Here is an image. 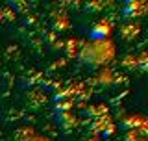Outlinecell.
<instances>
[{
  "label": "cell",
  "instance_id": "6da1fadb",
  "mask_svg": "<svg viewBox=\"0 0 148 141\" xmlns=\"http://www.w3.org/2000/svg\"><path fill=\"white\" fill-rule=\"evenodd\" d=\"M148 11V2H141V0H132V2H126L122 8V15L133 21V19L143 17Z\"/></svg>",
  "mask_w": 148,
  "mask_h": 141
},
{
  "label": "cell",
  "instance_id": "7a4b0ae2",
  "mask_svg": "<svg viewBox=\"0 0 148 141\" xmlns=\"http://www.w3.org/2000/svg\"><path fill=\"white\" fill-rule=\"evenodd\" d=\"M111 34V22L108 21V19H102V21H98L95 26L91 28V32H89V37L92 41H104V39H108V35Z\"/></svg>",
  "mask_w": 148,
  "mask_h": 141
},
{
  "label": "cell",
  "instance_id": "3957f363",
  "mask_svg": "<svg viewBox=\"0 0 148 141\" xmlns=\"http://www.w3.org/2000/svg\"><path fill=\"white\" fill-rule=\"evenodd\" d=\"M120 34H122L124 39H133V37L139 34V24L137 22H130L128 21V24H124L122 28H120Z\"/></svg>",
  "mask_w": 148,
  "mask_h": 141
},
{
  "label": "cell",
  "instance_id": "277c9868",
  "mask_svg": "<svg viewBox=\"0 0 148 141\" xmlns=\"http://www.w3.org/2000/svg\"><path fill=\"white\" fill-rule=\"evenodd\" d=\"M137 65H139V67H141L143 70H148V54H143L141 58H139Z\"/></svg>",
  "mask_w": 148,
  "mask_h": 141
},
{
  "label": "cell",
  "instance_id": "5b68a950",
  "mask_svg": "<svg viewBox=\"0 0 148 141\" xmlns=\"http://www.w3.org/2000/svg\"><path fill=\"white\" fill-rule=\"evenodd\" d=\"M63 21H65V19H58V21L54 22V26L58 28V30H65V28L69 26V22H63Z\"/></svg>",
  "mask_w": 148,
  "mask_h": 141
}]
</instances>
